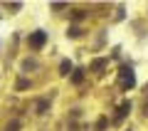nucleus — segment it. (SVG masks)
Instances as JSON below:
<instances>
[{"instance_id":"obj_1","label":"nucleus","mask_w":148,"mask_h":131,"mask_svg":"<svg viewBox=\"0 0 148 131\" xmlns=\"http://www.w3.org/2000/svg\"><path fill=\"white\" fill-rule=\"evenodd\" d=\"M27 42H30V47H32V50H42V47H45V42H47V32H42V30L32 32V35L27 37Z\"/></svg>"},{"instance_id":"obj_2","label":"nucleus","mask_w":148,"mask_h":131,"mask_svg":"<svg viewBox=\"0 0 148 131\" xmlns=\"http://www.w3.org/2000/svg\"><path fill=\"white\" fill-rule=\"evenodd\" d=\"M133 84H136V77H133V69H131V67H123V69H121V87L131 89Z\"/></svg>"},{"instance_id":"obj_3","label":"nucleus","mask_w":148,"mask_h":131,"mask_svg":"<svg viewBox=\"0 0 148 131\" xmlns=\"http://www.w3.org/2000/svg\"><path fill=\"white\" fill-rule=\"evenodd\" d=\"M128 111H131V104H128V101H123V104L119 106V119H123V116H126Z\"/></svg>"},{"instance_id":"obj_4","label":"nucleus","mask_w":148,"mask_h":131,"mask_svg":"<svg viewBox=\"0 0 148 131\" xmlns=\"http://www.w3.org/2000/svg\"><path fill=\"white\" fill-rule=\"evenodd\" d=\"M82 79H84V74H82V69H77V72L72 74V82L74 84H82Z\"/></svg>"},{"instance_id":"obj_5","label":"nucleus","mask_w":148,"mask_h":131,"mask_svg":"<svg viewBox=\"0 0 148 131\" xmlns=\"http://www.w3.org/2000/svg\"><path fill=\"white\" fill-rule=\"evenodd\" d=\"M47 106H49V101H47V99H42V101H40V104H37V109H40V114H45V111H47Z\"/></svg>"},{"instance_id":"obj_6","label":"nucleus","mask_w":148,"mask_h":131,"mask_svg":"<svg viewBox=\"0 0 148 131\" xmlns=\"http://www.w3.org/2000/svg\"><path fill=\"white\" fill-rule=\"evenodd\" d=\"M59 69H62V74H69V69H72V64H69L67 59H64V62L59 64Z\"/></svg>"},{"instance_id":"obj_7","label":"nucleus","mask_w":148,"mask_h":131,"mask_svg":"<svg viewBox=\"0 0 148 131\" xmlns=\"http://www.w3.org/2000/svg\"><path fill=\"white\" fill-rule=\"evenodd\" d=\"M27 87H30V82H27V79H20V82H17V89H27Z\"/></svg>"},{"instance_id":"obj_8","label":"nucleus","mask_w":148,"mask_h":131,"mask_svg":"<svg viewBox=\"0 0 148 131\" xmlns=\"http://www.w3.org/2000/svg\"><path fill=\"white\" fill-rule=\"evenodd\" d=\"M69 35H72V37H79L82 30H79V27H69Z\"/></svg>"},{"instance_id":"obj_9","label":"nucleus","mask_w":148,"mask_h":131,"mask_svg":"<svg viewBox=\"0 0 148 131\" xmlns=\"http://www.w3.org/2000/svg\"><path fill=\"white\" fill-rule=\"evenodd\" d=\"M17 126H20V124H17V121H12V124L8 126V131H17Z\"/></svg>"}]
</instances>
